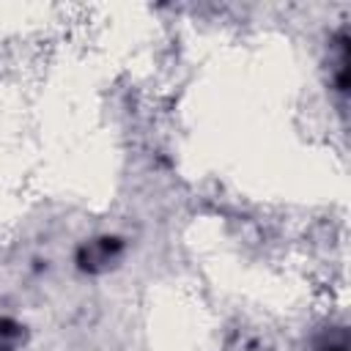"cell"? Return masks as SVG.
<instances>
[{"label":"cell","instance_id":"obj_1","mask_svg":"<svg viewBox=\"0 0 351 351\" xmlns=\"http://www.w3.org/2000/svg\"><path fill=\"white\" fill-rule=\"evenodd\" d=\"M118 241L115 239H96V241H88L82 250H80V266L82 269H90V271H96V269H104V266H110V261H115L118 258Z\"/></svg>","mask_w":351,"mask_h":351}]
</instances>
